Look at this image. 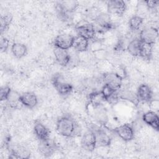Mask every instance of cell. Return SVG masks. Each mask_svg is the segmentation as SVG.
Segmentation results:
<instances>
[{
	"label": "cell",
	"instance_id": "obj_24",
	"mask_svg": "<svg viewBox=\"0 0 159 159\" xmlns=\"http://www.w3.org/2000/svg\"><path fill=\"white\" fill-rule=\"evenodd\" d=\"M143 22V19L137 15L133 16L131 17L129 20V27L132 31L138 30L142 26Z\"/></svg>",
	"mask_w": 159,
	"mask_h": 159
},
{
	"label": "cell",
	"instance_id": "obj_28",
	"mask_svg": "<svg viewBox=\"0 0 159 159\" xmlns=\"http://www.w3.org/2000/svg\"><path fill=\"white\" fill-rule=\"evenodd\" d=\"M101 91L102 93V94H104V96L106 98V102L107 100L111 96H112L115 93H116L117 91H114V89H112V88H111L110 87H109L108 86L104 84L103 86L102 87V89L101 90Z\"/></svg>",
	"mask_w": 159,
	"mask_h": 159
},
{
	"label": "cell",
	"instance_id": "obj_20",
	"mask_svg": "<svg viewBox=\"0 0 159 159\" xmlns=\"http://www.w3.org/2000/svg\"><path fill=\"white\" fill-rule=\"evenodd\" d=\"M72 47L78 52H84L89 47V40L83 37L77 35L74 38Z\"/></svg>",
	"mask_w": 159,
	"mask_h": 159
},
{
	"label": "cell",
	"instance_id": "obj_1",
	"mask_svg": "<svg viewBox=\"0 0 159 159\" xmlns=\"http://www.w3.org/2000/svg\"><path fill=\"white\" fill-rule=\"evenodd\" d=\"M56 130L58 134L65 137H75L78 133V125L75 119L69 115L60 117L56 123Z\"/></svg>",
	"mask_w": 159,
	"mask_h": 159
},
{
	"label": "cell",
	"instance_id": "obj_30",
	"mask_svg": "<svg viewBox=\"0 0 159 159\" xmlns=\"http://www.w3.org/2000/svg\"><path fill=\"white\" fill-rule=\"evenodd\" d=\"M145 6L149 9H155L158 5L159 1H144Z\"/></svg>",
	"mask_w": 159,
	"mask_h": 159
},
{
	"label": "cell",
	"instance_id": "obj_9",
	"mask_svg": "<svg viewBox=\"0 0 159 159\" xmlns=\"http://www.w3.org/2000/svg\"><path fill=\"white\" fill-rule=\"evenodd\" d=\"M127 5L122 0H110L107 2V9L109 14L122 16L125 12Z\"/></svg>",
	"mask_w": 159,
	"mask_h": 159
},
{
	"label": "cell",
	"instance_id": "obj_17",
	"mask_svg": "<svg viewBox=\"0 0 159 159\" xmlns=\"http://www.w3.org/2000/svg\"><path fill=\"white\" fill-rule=\"evenodd\" d=\"M143 121L148 126H150L154 130L158 131L159 129V118L158 114L152 111H148L145 112L142 116Z\"/></svg>",
	"mask_w": 159,
	"mask_h": 159
},
{
	"label": "cell",
	"instance_id": "obj_7",
	"mask_svg": "<svg viewBox=\"0 0 159 159\" xmlns=\"http://www.w3.org/2000/svg\"><path fill=\"white\" fill-rule=\"evenodd\" d=\"M81 145L88 152H93L96 148V138L93 129H89L84 133L81 139Z\"/></svg>",
	"mask_w": 159,
	"mask_h": 159
},
{
	"label": "cell",
	"instance_id": "obj_8",
	"mask_svg": "<svg viewBox=\"0 0 159 159\" xmlns=\"http://www.w3.org/2000/svg\"><path fill=\"white\" fill-rule=\"evenodd\" d=\"M76 30L78 35L83 37L89 40L95 39L96 32L93 23L89 22L80 23L76 27Z\"/></svg>",
	"mask_w": 159,
	"mask_h": 159
},
{
	"label": "cell",
	"instance_id": "obj_11",
	"mask_svg": "<svg viewBox=\"0 0 159 159\" xmlns=\"http://www.w3.org/2000/svg\"><path fill=\"white\" fill-rule=\"evenodd\" d=\"M39 150L40 153L45 157H48L52 155L57 149L56 143L48 139L45 140H39Z\"/></svg>",
	"mask_w": 159,
	"mask_h": 159
},
{
	"label": "cell",
	"instance_id": "obj_5",
	"mask_svg": "<svg viewBox=\"0 0 159 159\" xmlns=\"http://www.w3.org/2000/svg\"><path fill=\"white\" fill-rule=\"evenodd\" d=\"M122 77L117 73L111 72L103 75L102 81L104 84H106L114 89L118 91L122 84Z\"/></svg>",
	"mask_w": 159,
	"mask_h": 159
},
{
	"label": "cell",
	"instance_id": "obj_12",
	"mask_svg": "<svg viewBox=\"0 0 159 159\" xmlns=\"http://www.w3.org/2000/svg\"><path fill=\"white\" fill-rule=\"evenodd\" d=\"M136 96L140 102H149L153 98L152 89L148 84H142L137 88Z\"/></svg>",
	"mask_w": 159,
	"mask_h": 159
},
{
	"label": "cell",
	"instance_id": "obj_16",
	"mask_svg": "<svg viewBox=\"0 0 159 159\" xmlns=\"http://www.w3.org/2000/svg\"><path fill=\"white\" fill-rule=\"evenodd\" d=\"M53 53L57 63L62 66H67L71 60V57L67 50L54 47Z\"/></svg>",
	"mask_w": 159,
	"mask_h": 159
},
{
	"label": "cell",
	"instance_id": "obj_4",
	"mask_svg": "<svg viewBox=\"0 0 159 159\" xmlns=\"http://www.w3.org/2000/svg\"><path fill=\"white\" fill-rule=\"evenodd\" d=\"M158 37V30L157 28L148 26L143 28L140 32L139 39L143 43L153 45Z\"/></svg>",
	"mask_w": 159,
	"mask_h": 159
},
{
	"label": "cell",
	"instance_id": "obj_27",
	"mask_svg": "<svg viewBox=\"0 0 159 159\" xmlns=\"http://www.w3.org/2000/svg\"><path fill=\"white\" fill-rule=\"evenodd\" d=\"M12 92L11 88L7 85L1 86L0 89V99L1 101H6L8 99Z\"/></svg>",
	"mask_w": 159,
	"mask_h": 159
},
{
	"label": "cell",
	"instance_id": "obj_10",
	"mask_svg": "<svg viewBox=\"0 0 159 159\" xmlns=\"http://www.w3.org/2000/svg\"><path fill=\"white\" fill-rule=\"evenodd\" d=\"M74 38V36L68 34H61L58 35L53 42L54 47L68 50L72 47Z\"/></svg>",
	"mask_w": 159,
	"mask_h": 159
},
{
	"label": "cell",
	"instance_id": "obj_26",
	"mask_svg": "<svg viewBox=\"0 0 159 159\" xmlns=\"http://www.w3.org/2000/svg\"><path fill=\"white\" fill-rule=\"evenodd\" d=\"M12 20V17L10 14L2 15L1 16V32L2 34L5 32L10 25Z\"/></svg>",
	"mask_w": 159,
	"mask_h": 159
},
{
	"label": "cell",
	"instance_id": "obj_18",
	"mask_svg": "<svg viewBox=\"0 0 159 159\" xmlns=\"http://www.w3.org/2000/svg\"><path fill=\"white\" fill-rule=\"evenodd\" d=\"M34 131L39 140H45L50 139L49 129L41 122L36 120L34 124Z\"/></svg>",
	"mask_w": 159,
	"mask_h": 159
},
{
	"label": "cell",
	"instance_id": "obj_23",
	"mask_svg": "<svg viewBox=\"0 0 159 159\" xmlns=\"http://www.w3.org/2000/svg\"><path fill=\"white\" fill-rule=\"evenodd\" d=\"M57 4L66 12L73 14L78 8L79 3L76 1H61L57 2Z\"/></svg>",
	"mask_w": 159,
	"mask_h": 159
},
{
	"label": "cell",
	"instance_id": "obj_22",
	"mask_svg": "<svg viewBox=\"0 0 159 159\" xmlns=\"http://www.w3.org/2000/svg\"><path fill=\"white\" fill-rule=\"evenodd\" d=\"M11 52L14 57L20 59L27 55V48L24 43L15 42L11 46Z\"/></svg>",
	"mask_w": 159,
	"mask_h": 159
},
{
	"label": "cell",
	"instance_id": "obj_15",
	"mask_svg": "<svg viewBox=\"0 0 159 159\" xmlns=\"http://www.w3.org/2000/svg\"><path fill=\"white\" fill-rule=\"evenodd\" d=\"M9 158H29L30 156V151L25 147L16 145L10 147Z\"/></svg>",
	"mask_w": 159,
	"mask_h": 159
},
{
	"label": "cell",
	"instance_id": "obj_2",
	"mask_svg": "<svg viewBox=\"0 0 159 159\" xmlns=\"http://www.w3.org/2000/svg\"><path fill=\"white\" fill-rule=\"evenodd\" d=\"M52 82L58 93L62 96H68L73 91V87L72 84L65 81L63 76L59 73L55 74L53 76Z\"/></svg>",
	"mask_w": 159,
	"mask_h": 159
},
{
	"label": "cell",
	"instance_id": "obj_13",
	"mask_svg": "<svg viewBox=\"0 0 159 159\" xmlns=\"http://www.w3.org/2000/svg\"><path fill=\"white\" fill-rule=\"evenodd\" d=\"M93 130L96 135L97 146L106 147L110 145L111 137L106 130L101 127H95Z\"/></svg>",
	"mask_w": 159,
	"mask_h": 159
},
{
	"label": "cell",
	"instance_id": "obj_21",
	"mask_svg": "<svg viewBox=\"0 0 159 159\" xmlns=\"http://www.w3.org/2000/svg\"><path fill=\"white\" fill-rule=\"evenodd\" d=\"M142 42L139 37L130 40L127 45V50L134 57H140Z\"/></svg>",
	"mask_w": 159,
	"mask_h": 159
},
{
	"label": "cell",
	"instance_id": "obj_6",
	"mask_svg": "<svg viewBox=\"0 0 159 159\" xmlns=\"http://www.w3.org/2000/svg\"><path fill=\"white\" fill-rule=\"evenodd\" d=\"M112 131L124 142L132 140L135 136L134 129L130 124H122L114 128Z\"/></svg>",
	"mask_w": 159,
	"mask_h": 159
},
{
	"label": "cell",
	"instance_id": "obj_14",
	"mask_svg": "<svg viewBox=\"0 0 159 159\" xmlns=\"http://www.w3.org/2000/svg\"><path fill=\"white\" fill-rule=\"evenodd\" d=\"M19 101L22 106L29 109H33L38 103V99L35 93L25 92L20 94Z\"/></svg>",
	"mask_w": 159,
	"mask_h": 159
},
{
	"label": "cell",
	"instance_id": "obj_3",
	"mask_svg": "<svg viewBox=\"0 0 159 159\" xmlns=\"http://www.w3.org/2000/svg\"><path fill=\"white\" fill-rule=\"evenodd\" d=\"M93 25L96 32L100 33H104L114 28V24L108 13H100L94 19Z\"/></svg>",
	"mask_w": 159,
	"mask_h": 159
},
{
	"label": "cell",
	"instance_id": "obj_29",
	"mask_svg": "<svg viewBox=\"0 0 159 159\" xmlns=\"http://www.w3.org/2000/svg\"><path fill=\"white\" fill-rule=\"evenodd\" d=\"M9 41L5 37H1L0 42V49L1 52H6L9 47Z\"/></svg>",
	"mask_w": 159,
	"mask_h": 159
},
{
	"label": "cell",
	"instance_id": "obj_19",
	"mask_svg": "<svg viewBox=\"0 0 159 159\" xmlns=\"http://www.w3.org/2000/svg\"><path fill=\"white\" fill-rule=\"evenodd\" d=\"M88 99L89 104L94 108H99L106 102V98L101 91L91 93L88 96Z\"/></svg>",
	"mask_w": 159,
	"mask_h": 159
},
{
	"label": "cell",
	"instance_id": "obj_25",
	"mask_svg": "<svg viewBox=\"0 0 159 159\" xmlns=\"http://www.w3.org/2000/svg\"><path fill=\"white\" fill-rule=\"evenodd\" d=\"M153 45L142 43L140 57L146 60H149L152 55V47Z\"/></svg>",
	"mask_w": 159,
	"mask_h": 159
}]
</instances>
